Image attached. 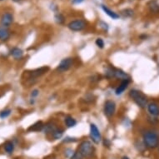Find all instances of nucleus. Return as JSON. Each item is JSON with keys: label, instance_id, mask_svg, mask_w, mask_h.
Segmentation results:
<instances>
[{"label": "nucleus", "instance_id": "obj_1", "mask_svg": "<svg viewBox=\"0 0 159 159\" xmlns=\"http://www.w3.org/2000/svg\"><path fill=\"white\" fill-rule=\"evenodd\" d=\"M143 142L147 148L155 149L159 146L158 134L152 130L145 131L143 134Z\"/></svg>", "mask_w": 159, "mask_h": 159}, {"label": "nucleus", "instance_id": "obj_2", "mask_svg": "<svg viewBox=\"0 0 159 159\" xmlns=\"http://www.w3.org/2000/svg\"><path fill=\"white\" fill-rule=\"evenodd\" d=\"M78 152L84 158H90L95 154V148L91 141L84 140L79 144Z\"/></svg>", "mask_w": 159, "mask_h": 159}, {"label": "nucleus", "instance_id": "obj_3", "mask_svg": "<svg viewBox=\"0 0 159 159\" xmlns=\"http://www.w3.org/2000/svg\"><path fill=\"white\" fill-rule=\"evenodd\" d=\"M129 97L133 99L136 104L141 108H145L148 106V98L143 93L137 89H132L129 92Z\"/></svg>", "mask_w": 159, "mask_h": 159}, {"label": "nucleus", "instance_id": "obj_4", "mask_svg": "<svg viewBox=\"0 0 159 159\" xmlns=\"http://www.w3.org/2000/svg\"><path fill=\"white\" fill-rule=\"evenodd\" d=\"M87 27V22L84 19L72 20L68 24V29L73 32H81Z\"/></svg>", "mask_w": 159, "mask_h": 159}, {"label": "nucleus", "instance_id": "obj_5", "mask_svg": "<svg viewBox=\"0 0 159 159\" xmlns=\"http://www.w3.org/2000/svg\"><path fill=\"white\" fill-rule=\"evenodd\" d=\"M103 112L105 116L108 118H111L114 116L116 112V103L112 100H107L104 102V107H103Z\"/></svg>", "mask_w": 159, "mask_h": 159}, {"label": "nucleus", "instance_id": "obj_6", "mask_svg": "<svg viewBox=\"0 0 159 159\" xmlns=\"http://www.w3.org/2000/svg\"><path fill=\"white\" fill-rule=\"evenodd\" d=\"M90 138H91L93 143L95 144H99L100 142L102 140V136H101V133L96 126V124L94 123H91L90 124Z\"/></svg>", "mask_w": 159, "mask_h": 159}, {"label": "nucleus", "instance_id": "obj_7", "mask_svg": "<svg viewBox=\"0 0 159 159\" xmlns=\"http://www.w3.org/2000/svg\"><path fill=\"white\" fill-rule=\"evenodd\" d=\"M73 57H66L63 58V60L61 61L57 67V71L59 73H64L66 71L69 70L72 66L73 65Z\"/></svg>", "mask_w": 159, "mask_h": 159}, {"label": "nucleus", "instance_id": "obj_8", "mask_svg": "<svg viewBox=\"0 0 159 159\" xmlns=\"http://www.w3.org/2000/svg\"><path fill=\"white\" fill-rule=\"evenodd\" d=\"M13 15L10 12H6L1 16L0 23L2 24L3 28H8L13 24Z\"/></svg>", "mask_w": 159, "mask_h": 159}, {"label": "nucleus", "instance_id": "obj_9", "mask_svg": "<svg viewBox=\"0 0 159 159\" xmlns=\"http://www.w3.org/2000/svg\"><path fill=\"white\" fill-rule=\"evenodd\" d=\"M147 109L149 114L152 117H158L159 116V105L157 102H149L148 106H147Z\"/></svg>", "mask_w": 159, "mask_h": 159}, {"label": "nucleus", "instance_id": "obj_10", "mask_svg": "<svg viewBox=\"0 0 159 159\" xmlns=\"http://www.w3.org/2000/svg\"><path fill=\"white\" fill-rule=\"evenodd\" d=\"M129 83H130V79L123 80V81L121 82L120 85L117 87V89H116V90H115V94H116L117 96H119L121 94H123L126 89H128V85H129Z\"/></svg>", "mask_w": 159, "mask_h": 159}, {"label": "nucleus", "instance_id": "obj_11", "mask_svg": "<svg viewBox=\"0 0 159 159\" xmlns=\"http://www.w3.org/2000/svg\"><path fill=\"white\" fill-rule=\"evenodd\" d=\"M113 78H117V79H121L122 81L123 80H126V79H130L128 73H126L124 71L114 68H113Z\"/></svg>", "mask_w": 159, "mask_h": 159}, {"label": "nucleus", "instance_id": "obj_12", "mask_svg": "<svg viewBox=\"0 0 159 159\" xmlns=\"http://www.w3.org/2000/svg\"><path fill=\"white\" fill-rule=\"evenodd\" d=\"M48 70H49L48 67H42V68H37V69L32 71L31 73H30V77L34 78H39L40 76L43 75L45 73H47Z\"/></svg>", "mask_w": 159, "mask_h": 159}, {"label": "nucleus", "instance_id": "obj_13", "mask_svg": "<svg viewBox=\"0 0 159 159\" xmlns=\"http://www.w3.org/2000/svg\"><path fill=\"white\" fill-rule=\"evenodd\" d=\"M101 8H102V11H103L108 17L112 18V19L116 20V19H118V18H120V15H119L118 13H117L116 12H114V11H112V9H110L109 8H107L106 5H103V4H102V5H101Z\"/></svg>", "mask_w": 159, "mask_h": 159}, {"label": "nucleus", "instance_id": "obj_14", "mask_svg": "<svg viewBox=\"0 0 159 159\" xmlns=\"http://www.w3.org/2000/svg\"><path fill=\"white\" fill-rule=\"evenodd\" d=\"M10 55L12 57L16 59V60H19V59H21L23 56H24V52H23V50L21 48H13L12 49L10 50Z\"/></svg>", "mask_w": 159, "mask_h": 159}, {"label": "nucleus", "instance_id": "obj_15", "mask_svg": "<svg viewBox=\"0 0 159 159\" xmlns=\"http://www.w3.org/2000/svg\"><path fill=\"white\" fill-rule=\"evenodd\" d=\"M11 34L8 29L6 28H0V41L6 42L10 39Z\"/></svg>", "mask_w": 159, "mask_h": 159}, {"label": "nucleus", "instance_id": "obj_16", "mask_svg": "<svg viewBox=\"0 0 159 159\" xmlns=\"http://www.w3.org/2000/svg\"><path fill=\"white\" fill-rule=\"evenodd\" d=\"M43 128H44V123H43V121H38L33 125L30 126L28 130L30 132H40V131H43Z\"/></svg>", "mask_w": 159, "mask_h": 159}, {"label": "nucleus", "instance_id": "obj_17", "mask_svg": "<svg viewBox=\"0 0 159 159\" xmlns=\"http://www.w3.org/2000/svg\"><path fill=\"white\" fill-rule=\"evenodd\" d=\"M148 8L152 13L157 14L159 13V3L157 0H152L148 3Z\"/></svg>", "mask_w": 159, "mask_h": 159}, {"label": "nucleus", "instance_id": "obj_18", "mask_svg": "<svg viewBox=\"0 0 159 159\" xmlns=\"http://www.w3.org/2000/svg\"><path fill=\"white\" fill-rule=\"evenodd\" d=\"M57 128V125H56L54 123L50 122V123H48L46 125H44V128L43 129V132L45 134H52V132H53Z\"/></svg>", "mask_w": 159, "mask_h": 159}, {"label": "nucleus", "instance_id": "obj_19", "mask_svg": "<svg viewBox=\"0 0 159 159\" xmlns=\"http://www.w3.org/2000/svg\"><path fill=\"white\" fill-rule=\"evenodd\" d=\"M64 123H65V126L67 128H70L75 127L76 124H77V121H76L73 117H71V116L68 115V116H66L65 118H64Z\"/></svg>", "mask_w": 159, "mask_h": 159}, {"label": "nucleus", "instance_id": "obj_20", "mask_svg": "<svg viewBox=\"0 0 159 159\" xmlns=\"http://www.w3.org/2000/svg\"><path fill=\"white\" fill-rule=\"evenodd\" d=\"M63 133H64V130L57 127V128L52 132L51 136H52V138H53L54 140H58V139H60V138L63 137Z\"/></svg>", "mask_w": 159, "mask_h": 159}, {"label": "nucleus", "instance_id": "obj_21", "mask_svg": "<svg viewBox=\"0 0 159 159\" xmlns=\"http://www.w3.org/2000/svg\"><path fill=\"white\" fill-rule=\"evenodd\" d=\"M3 148H4V151L7 152L8 154H12L13 152L14 151V143L13 142L8 141L6 142L4 146H3Z\"/></svg>", "mask_w": 159, "mask_h": 159}, {"label": "nucleus", "instance_id": "obj_22", "mask_svg": "<svg viewBox=\"0 0 159 159\" xmlns=\"http://www.w3.org/2000/svg\"><path fill=\"white\" fill-rule=\"evenodd\" d=\"M54 20L57 24H63L65 22V17L62 13H56L54 15Z\"/></svg>", "mask_w": 159, "mask_h": 159}, {"label": "nucleus", "instance_id": "obj_23", "mask_svg": "<svg viewBox=\"0 0 159 159\" xmlns=\"http://www.w3.org/2000/svg\"><path fill=\"white\" fill-rule=\"evenodd\" d=\"M121 13L124 18H131L134 14V11L132 8H125V9L121 11Z\"/></svg>", "mask_w": 159, "mask_h": 159}, {"label": "nucleus", "instance_id": "obj_24", "mask_svg": "<svg viewBox=\"0 0 159 159\" xmlns=\"http://www.w3.org/2000/svg\"><path fill=\"white\" fill-rule=\"evenodd\" d=\"M11 112H12V110L10 108H5V109L2 110L0 112V118H2V119L7 118L11 114Z\"/></svg>", "mask_w": 159, "mask_h": 159}, {"label": "nucleus", "instance_id": "obj_25", "mask_svg": "<svg viewBox=\"0 0 159 159\" xmlns=\"http://www.w3.org/2000/svg\"><path fill=\"white\" fill-rule=\"evenodd\" d=\"M74 153H75V152L73 151L72 148H66L65 150H64V155H65L66 157H68V158L69 159L73 156V154Z\"/></svg>", "mask_w": 159, "mask_h": 159}, {"label": "nucleus", "instance_id": "obj_26", "mask_svg": "<svg viewBox=\"0 0 159 159\" xmlns=\"http://www.w3.org/2000/svg\"><path fill=\"white\" fill-rule=\"evenodd\" d=\"M95 43L99 48H104V41H103V39H101V38H98V39H96V41H95Z\"/></svg>", "mask_w": 159, "mask_h": 159}, {"label": "nucleus", "instance_id": "obj_27", "mask_svg": "<svg viewBox=\"0 0 159 159\" xmlns=\"http://www.w3.org/2000/svg\"><path fill=\"white\" fill-rule=\"evenodd\" d=\"M39 95V89H34V90L31 92V93H30V97H31L32 98H37Z\"/></svg>", "mask_w": 159, "mask_h": 159}, {"label": "nucleus", "instance_id": "obj_28", "mask_svg": "<svg viewBox=\"0 0 159 159\" xmlns=\"http://www.w3.org/2000/svg\"><path fill=\"white\" fill-rule=\"evenodd\" d=\"M77 141L76 138H71V137H67L63 140V143H73V142Z\"/></svg>", "mask_w": 159, "mask_h": 159}, {"label": "nucleus", "instance_id": "obj_29", "mask_svg": "<svg viewBox=\"0 0 159 159\" xmlns=\"http://www.w3.org/2000/svg\"><path fill=\"white\" fill-rule=\"evenodd\" d=\"M84 157L81 156V154L79 153L78 152H75V153L73 154V156L71 157L70 159H83Z\"/></svg>", "mask_w": 159, "mask_h": 159}, {"label": "nucleus", "instance_id": "obj_30", "mask_svg": "<svg viewBox=\"0 0 159 159\" xmlns=\"http://www.w3.org/2000/svg\"><path fill=\"white\" fill-rule=\"evenodd\" d=\"M100 24H101V25H102V26L100 27H101L102 29H103L104 31H107V29H108V25H107V24H106L105 22H101Z\"/></svg>", "mask_w": 159, "mask_h": 159}, {"label": "nucleus", "instance_id": "obj_31", "mask_svg": "<svg viewBox=\"0 0 159 159\" xmlns=\"http://www.w3.org/2000/svg\"><path fill=\"white\" fill-rule=\"evenodd\" d=\"M84 1H85V0H72V3L77 5V4H80V3H82L83 2H84Z\"/></svg>", "mask_w": 159, "mask_h": 159}, {"label": "nucleus", "instance_id": "obj_32", "mask_svg": "<svg viewBox=\"0 0 159 159\" xmlns=\"http://www.w3.org/2000/svg\"><path fill=\"white\" fill-rule=\"evenodd\" d=\"M103 145H104L105 147H107V148H109L110 145H111V143H110V141L108 139H104V140H103Z\"/></svg>", "mask_w": 159, "mask_h": 159}, {"label": "nucleus", "instance_id": "obj_33", "mask_svg": "<svg viewBox=\"0 0 159 159\" xmlns=\"http://www.w3.org/2000/svg\"><path fill=\"white\" fill-rule=\"evenodd\" d=\"M122 159H130V158H129V157L127 156H123V157H122Z\"/></svg>", "mask_w": 159, "mask_h": 159}, {"label": "nucleus", "instance_id": "obj_34", "mask_svg": "<svg viewBox=\"0 0 159 159\" xmlns=\"http://www.w3.org/2000/svg\"><path fill=\"white\" fill-rule=\"evenodd\" d=\"M13 2H15V3H19V2H21L22 0H13Z\"/></svg>", "mask_w": 159, "mask_h": 159}, {"label": "nucleus", "instance_id": "obj_35", "mask_svg": "<svg viewBox=\"0 0 159 159\" xmlns=\"http://www.w3.org/2000/svg\"><path fill=\"white\" fill-rule=\"evenodd\" d=\"M0 1H3V0H0Z\"/></svg>", "mask_w": 159, "mask_h": 159}]
</instances>
